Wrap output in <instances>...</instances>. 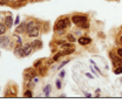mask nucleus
Masks as SVG:
<instances>
[{
    "label": "nucleus",
    "instance_id": "f257e3e1",
    "mask_svg": "<svg viewBox=\"0 0 122 103\" xmlns=\"http://www.w3.org/2000/svg\"><path fill=\"white\" fill-rule=\"evenodd\" d=\"M72 22L80 28L83 29H88L89 28V24H88V18L86 15H73L72 16Z\"/></svg>",
    "mask_w": 122,
    "mask_h": 103
},
{
    "label": "nucleus",
    "instance_id": "f03ea898",
    "mask_svg": "<svg viewBox=\"0 0 122 103\" xmlns=\"http://www.w3.org/2000/svg\"><path fill=\"white\" fill-rule=\"evenodd\" d=\"M69 26H71V19H69L68 16L60 18V19L56 21L55 26H54V30H55V32H58V30H65L66 28H68Z\"/></svg>",
    "mask_w": 122,
    "mask_h": 103
},
{
    "label": "nucleus",
    "instance_id": "7ed1b4c3",
    "mask_svg": "<svg viewBox=\"0 0 122 103\" xmlns=\"http://www.w3.org/2000/svg\"><path fill=\"white\" fill-rule=\"evenodd\" d=\"M35 75H36V73H35L34 68H27V69L24 70V76L28 80H33L35 77Z\"/></svg>",
    "mask_w": 122,
    "mask_h": 103
},
{
    "label": "nucleus",
    "instance_id": "20e7f679",
    "mask_svg": "<svg viewBox=\"0 0 122 103\" xmlns=\"http://www.w3.org/2000/svg\"><path fill=\"white\" fill-rule=\"evenodd\" d=\"M10 44V38L8 36H2L0 35V48H6Z\"/></svg>",
    "mask_w": 122,
    "mask_h": 103
},
{
    "label": "nucleus",
    "instance_id": "39448f33",
    "mask_svg": "<svg viewBox=\"0 0 122 103\" xmlns=\"http://www.w3.org/2000/svg\"><path fill=\"white\" fill-rule=\"evenodd\" d=\"M77 42L80 44H82V46H86V44H89L92 42V39L89 36H80L79 39H77Z\"/></svg>",
    "mask_w": 122,
    "mask_h": 103
},
{
    "label": "nucleus",
    "instance_id": "423d86ee",
    "mask_svg": "<svg viewBox=\"0 0 122 103\" xmlns=\"http://www.w3.org/2000/svg\"><path fill=\"white\" fill-rule=\"evenodd\" d=\"M27 34H28V36H30V38H35V36H38V35L40 34V28L35 26V27H34L32 30H30Z\"/></svg>",
    "mask_w": 122,
    "mask_h": 103
},
{
    "label": "nucleus",
    "instance_id": "0eeeda50",
    "mask_svg": "<svg viewBox=\"0 0 122 103\" xmlns=\"http://www.w3.org/2000/svg\"><path fill=\"white\" fill-rule=\"evenodd\" d=\"M32 49H33L32 44H24V53H25V56L30 55V53H32Z\"/></svg>",
    "mask_w": 122,
    "mask_h": 103
},
{
    "label": "nucleus",
    "instance_id": "6e6552de",
    "mask_svg": "<svg viewBox=\"0 0 122 103\" xmlns=\"http://www.w3.org/2000/svg\"><path fill=\"white\" fill-rule=\"evenodd\" d=\"M4 24L7 26V28H11L12 25H13V18L11 15H7L5 19H4Z\"/></svg>",
    "mask_w": 122,
    "mask_h": 103
},
{
    "label": "nucleus",
    "instance_id": "1a4fd4ad",
    "mask_svg": "<svg viewBox=\"0 0 122 103\" xmlns=\"http://www.w3.org/2000/svg\"><path fill=\"white\" fill-rule=\"evenodd\" d=\"M26 27H27V25H26L25 22L20 24V25H19V26L16 27V29H15V33H16V34H21V33L26 32Z\"/></svg>",
    "mask_w": 122,
    "mask_h": 103
},
{
    "label": "nucleus",
    "instance_id": "9d476101",
    "mask_svg": "<svg viewBox=\"0 0 122 103\" xmlns=\"http://www.w3.org/2000/svg\"><path fill=\"white\" fill-rule=\"evenodd\" d=\"M32 46H33V48L39 49V48L42 47V41H40V40H34V41L32 42Z\"/></svg>",
    "mask_w": 122,
    "mask_h": 103
},
{
    "label": "nucleus",
    "instance_id": "9b49d317",
    "mask_svg": "<svg viewBox=\"0 0 122 103\" xmlns=\"http://www.w3.org/2000/svg\"><path fill=\"white\" fill-rule=\"evenodd\" d=\"M74 52H75V47H74V46H72V47H69V48L65 49V52L62 53V55H68V54H72V53H74Z\"/></svg>",
    "mask_w": 122,
    "mask_h": 103
},
{
    "label": "nucleus",
    "instance_id": "f8f14e48",
    "mask_svg": "<svg viewBox=\"0 0 122 103\" xmlns=\"http://www.w3.org/2000/svg\"><path fill=\"white\" fill-rule=\"evenodd\" d=\"M66 39H67V41H69V42H72V44H74L76 41V38L73 34H67V35H66Z\"/></svg>",
    "mask_w": 122,
    "mask_h": 103
},
{
    "label": "nucleus",
    "instance_id": "ddd939ff",
    "mask_svg": "<svg viewBox=\"0 0 122 103\" xmlns=\"http://www.w3.org/2000/svg\"><path fill=\"white\" fill-rule=\"evenodd\" d=\"M34 27H35V24H34L33 21H30V22L27 24V27H26V32L28 33V32H30V30H32L33 28H34Z\"/></svg>",
    "mask_w": 122,
    "mask_h": 103
},
{
    "label": "nucleus",
    "instance_id": "4468645a",
    "mask_svg": "<svg viewBox=\"0 0 122 103\" xmlns=\"http://www.w3.org/2000/svg\"><path fill=\"white\" fill-rule=\"evenodd\" d=\"M7 30V26L5 24H0V35L5 34V32Z\"/></svg>",
    "mask_w": 122,
    "mask_h": 103
},
{
    "label": "nucleus",
    "instance_id": "2eb2a0df",
    "mask_svg": "<svg viewBox=\"0 0 122 103\" xmlns=\"http://www.w3.org/2000/svg\"><path fill=\"white\" fill-rule=\"evenodd\" d=\"M51 87H52V86H49V84H48V86H46L45 88H44V93L46 94V96H48V95H49V90H51Z\"/></svg>",
    "mask_w": 122,
    "mask_h": 103
},
{
    "label": "nucleus",
    "instance_id": "dca6fc26",
    "mask_svg": "<svg viewBox=\"0 0 122 103\" xmlns=\"http://www.w3.org/2000/svg\"><path fill=\"white\" fill-rule=\"evenodd\" d=\"M114 73L116 74V75H117V74H121V73H122V66H119V67H116V68L114 69Z\"/></svg>",
    "mask_w": 122,
    "mask_h": 103
},
{
    "label": "nucleus",
    "instance_id": "f3484780",
    "mask_svg": "<svg viewBox=\"0 0 122 103\" xmlns=\"http://www.w3.org/2000/svg\"><path fill=\"white\" fill-rule=\"evenodd\" d=\"M60 56H62V53H58V54H55V55H54V58H53V61H58Z\"/></svg>",
    "mask_w": 122,
    "mask_h": 103
},
{
    "label": "nucleus",
    "instance_id": "a211bd4d",
    "mask_svg": "<svg viewBox=\"0 0 122 103\" xmlns=\"http://www.w3.org/2000/svg\"><path fill=\"white\" fill-rule=\"evenodd\" d=\"M14 38L16 39V44H22V41H21V38H20V36H16V35H14Z\"/></svg>",
    "mask_w": 122,
    "mask_h": 103
},
{
    "label": "nucleus",
    "instance_id": "6ab92c4d",
    "mask_svg": "<svg viewBox=\"0 0 122 103\" xmlns=\"http://www.w3.org/2000/svg\"><path fill=\"white\" fill-rule=\"evenodd\" d=\"M25 97H32V91L30 90H26L25 91Z\"/></svg>",
    "mask_w": 122,
    "mask_h": 103
},
{
    "label": "nucleus",
    "instance_id": "aec40b11",
    "mask_svg": "<svg viewBox=\"0 0 122 103\" xmlns=\"http://www.w3.org/2000/svg\"><path fill=\"white\" fill-rule=\"evenodd\" d=\"M116 54H117L120 58H122V48H117V49H116Z\"/></svg>",
    "mask_w": 122,
    "mask_h": 103
},
{
    "label": "nucleus",
    "instance_id": "412c9836",
    "mask_svg": "<svg viewBox=\"0 0 122 103\" xmlns=\"http://www.w3.org/2000/svg\"><path fill=\"white\" fill-rule=\"evenodd\" d=\"M19 22H20V16L18 15V16L15 18V20H14V25H19Z\"/></svg>",
    "mask_w": 122,
    "mask_h": 103
},
{
    "label": "nucleus",
    "instance_id": "4be33fe9",
    "mask_svg": "<svg viewBox=\"0 0 122 103\" xmlns=\"http://www.w3.org/2000/svg\"><path fill=\"white\" fill-rule=\"evenodd\" d=\"M67 63H68V60H66V61H63V62H62V63H61V64H60V66H59V69H61V68H62V67H63L65 64H67Z\"/></svg>",
    "mask_w": 122,
    "mask_h": 103
},
{
    "label": "nucleus",
    "instance_id": "5701e85b",
    "mask_svg": "<svg viewBox=\"0 0 122 103\" xmlns=\"http://www.w3.org/2000/svg\"><path fill=\"white\" fill-rule=\"evenodd\" d=\"M55 84H56V88H58V89L61 88V82H60V80H56V83H55Z\"/></svg>",
    "mask_w": 122,
    "mask_h": 103
},
{
    "label": "nucleus",
    "instance_id": "b1692460",
    "mask_svg": "<svg viewBox=\"0 0 122 103\" xmlns=\"http://www.w3.org/2000/svg\"><path fill=\"white\" fill-rule=\"evenodd\" d=\"M41 62H42V61H41V60H39V61H36V62H35V63H34V67H39V66H40V64H41Z\"/></svg>",
    "mask_w": 122,
    "mask_h": 103
},
{
    "label": "nucleus",
    "instance_id": "393cba45",
    "mask_svg": "<svg viewBox=\"0 0 122 103\" xmlns=\"http://www.w3.org/2000/svg\"><path fill=\"white\" fill-rule=\"evenodd\" d=\"M65 75H66L65 70H61V72H60V75H59V76H60L61 78H63V77H65Z\"/></svg>",
    "mask_w": 122,
    "mask_h": 103
},
{
    "label": "nucleus",
    "instance_id": "a878e982",
    "mask_svg": "<svg viewBox=\"0 0 122 103\" xmlns=\"http://www.w3.org/2000/svg\"><path fill=\"white\" fill-rule=\"evenodd\" d=\"M6 1H8V0H0V5H1V6H4V5L6 4Z\"/></svg>",
    "mask_w": 122,
    "mask_h": 103
},
{
    "label": "nucleus",
    "instance_id": "bb28decb",
    "mask_svg": "<svg viewBox=\"0 0 122 103\" xmlns=\"http://www.w3.org/2000/svg\"><path fill=\"white\" fill-rule=\"evenodd\" d=\"M86 76H87V77H89V78H93V77H94V76H93L92 74H89V73H87V74H86Z\"/></svg>",
    "mask_w": 122,
    "mask_h": 103
},
{
    "label": "nucleus",
    "instance_id": "cd10ccee",
    "mask_svg": "<svg viewBox=\"0 0 122 103\" xmlns=\"http://www.w3.org/2000/svg\"><path fill=\"white\" fill-rule=\"evenodd\" d=\"M85 95H86V97H91V96H92V95H91V94H89V93H86Z\"/></svg>",
    "mask_w": 122,
    "mask_h": 103
},
{
    "label": "nucleus",
    "instance_id": "c85d7f7f",
    "mask_svg": "<svg viewBox=\"0 0 122 103\" xmlns=\"http://www.w3.org/2000/svg\"><path fill=\"white\" fill-rule=\"evenodd\" d=\"M76 34H77V35H80V36H81V32H80V30H76Z\"/></svg>",
    "mask_w": 122,
    "mask_h": 103
},
{
    "label": "nucleus",
    "instance_id": "c756f323",
    "mask_svg": "<svg viewBox=\"0 0 122 103\" xmlns=\"http://www.w3.org/2000/svg\"><path fill=\"white\" fill-rule=\"evenodd\" d=\"M120 42H121V44H122V36H121V38H120Z\"/></svg>",
    "mask_w": 122,
    "mask_h": 103
},
{
    "label": "nucleus",
    "instance_id": "7c9ffc66",
    "mask_svg": "<svg viewBox=\"0 0 122 103\" xmlns=\"http://www.w3.org/2000/svg\"><path fill=\"white\" fill-rule=\"evenodd\" d=\"M8 1H10V2H13V1H14V0H8Z\"/></svg>",
    "mask_w": 122,
    "mask_h": 103
},
{
    "label": "nucleus",
    "instance_id": "2f4dec72",
    "mask_svg": "<svg viewBox=\"0 0 122 103\" xmlns=\"http://www.w3.org/2000/svg\"><path fill=\"white\" fill-rule=\"evenodd\" d=\"M20 1H25V0H20Z\"/></svg>",
    "mask_w": 122,
    "mask_h": 103
}]
</instances>
